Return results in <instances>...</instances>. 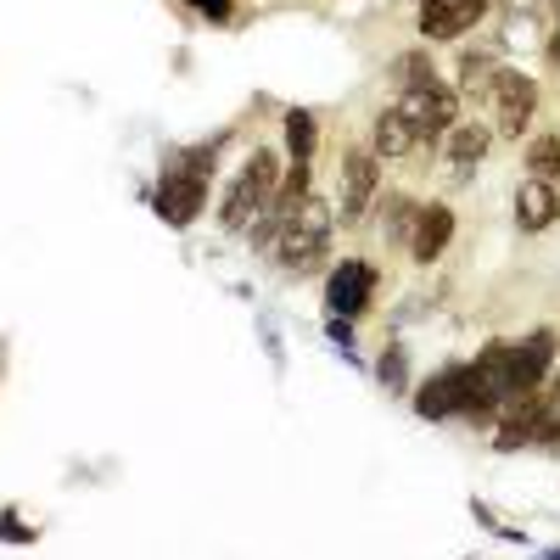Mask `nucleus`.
<instances>
[{
    "mask_svg": "<svg viewBox=\"0 0 560 560\" xmlns=\"http://www.w3.org/2000/svg\"><path fill=\"white\" fill-rule=\"evenodd\" d=\"M544 560H560V549H549V555H544Z\"/></svg>",
    "mask_w": 560,
    "mask_h": 560,
    "instance_id": "26",
    "label": "nucleus"
},
{
    "mask_svg": "<svg viewBox=\"0 0 560 560\" xmlns=\"http://www.w3.org/2000/svg\"><path fill=\"white\" fill-rule=\"evenodd\" d=\"M314 113H303V107H292L287 113V163L292 168H308V158H314Z\"/></svg>",
    "mask_w": 560,
    "mask_h": 560,
    "instance_id": "16",
    "label": "nucleus"
},
{
    "mask_svg": "<svg viewBox=\"0 0 560 560\" xmlns=\"http://www.w3.org/2000/svg\"><path fill=\"white\" fill-rule=\"evenodd\" d=\"M208 174H213V147H191V152H179L163 179H158V191H152V208L185 230V224H197L202 208H208Z\"/></svg>",
    "mask_w": 560,
    "mask_h": 560,
    "instance_id": "1",
    "label": "nucleus"
},
{
    "mask_svg": "<svg viewBox=\"0 0 560 560\" xmlns=\"http://www.w3.org/2000/svg\"><path fill=\"white\" fill-rule=\"evenodd\" d=\"M488 102H493V113H499L493 129H499L504 140H516V135H527V124H533V113H538V84H533L527 73H516V68H499Z\"/></svg>",
    "mask_w": 560,
    "mask_h": 560,
    "instance_id": "8",
    "label": "nucleus"
},
{
    "mask_svg": "<svg viewBox=\"0 0 560 560\" xmlns=\"http://www.w3.org/2000/svg\"><path fill=\"white\" fill-rule=\"evenodd\" d=\"M471 393H477L471 364H443L438 376H427L415 387V415L420 420H454V415L471 409Z\"/></svg>",
    "mask_w": 560,
    "mask_h": 560,
    "instance_id": "5",
    "label": "nucleus"
},
{
    "mask_svg": "<svg viewBox=\"0 0 560 560\" xmlns=\"http://www.w3.org/2000/svg\"><path fill=\"white\" fill-rule=\"evenodd\" d=\"M331 230H337V213L325 208V197H303L298 208H292V219H287V230H280V242H275V269L280 275H308L319 258H325V247H331Z\"/></svg>",
    "mask_w": 560,
    "mask_h": 560,
    "instance_id": "2",
    "label": "nucleus"
},
{
    "mask_svg": "<svg viewBox=\"0 0 560 560\" xmlns=\"http://www.w3.org/2000/svg\"><path fill=\"white\" fill-rule=\"evenodd\" d=\"M325 337H331V342L353 359V319H342V314H325Z\"/></svg>",
    "mask_w": 560,
    "mask_h": 560,
    "instance_id": "23",
    "label": "nucleus"
},
{
    "mask_svg": "<svg viewBox=\"0 0 560 560\" xmlns=\"http://www.w3.org/2000/svg\"><path fill=\"white\" fill-rule=\"evenodd\" d=\"M538 409H544V393L510 404V409H504V420H499V432H493V448H499V454L538 448Z\"/></svg>",
    "mask_w": 560,
    "mask_h": 560,
    "instance_id": "14",
    "label": "nucleus"
},
{
    "mask_svg": "<svg viewBox=\"0 0 560 560\" xmlns=\"http://www.w3.org/2000/svg\"><path fill=\"white\" fill-rule=\"evenodd\" d=\"M376 208H382V230H387V242H393V247H409L415 219H420L415 197H387V202H376Z\"/></svg>",
    "mask_w": 560,
    "mask_h": 560,
    "instance_id": "17",
    "label": "nucleus"
},
{
    "mask_svg": "<svg viewBox=\"0 0 560 560\" xmlns=\"http://www.w3.org/2000/svg\"><path fill=\"white\" fill-rule=\"evenodd\" d=\"M493 79H499V68H493V57H465L459 62V90H471V96H477V90H493Z\"/></svg>",
    "mask_w": 560,
    "mask_h": 560,
    "instance_id": "22",
    "label": "nucleus"
},
{
    "mask_svg": "<svg viewBox=\"0 0 560 560\" xmlns=\"http://www.w3.org/2000/svg\"><path fill=\"white\" fill-rule=\"evenodd\" d=\"M387 79H393L398 90H420V84H438V73H432V57H427V51H398V57L387 62Z\"/></svg>",
    "mask_w": 560,
    "mask_h": 560,
    "instance_id": "18",
    "label": "nucleus"
},
{
    "mask_svg": "<svg viewBox=\"0 0 560 560\" xmlns=\"http://www.w3.org/2000/svg\"><path fill=\"white\" fill-rule=\"evenodd\" d=\"M527 179H560V135H533L527 140Z\"/></svg>",
    "mask_w": 560,
    "mask_h": 560,
    "instance_id": "19",
    "label": "nucleus"
},
{
    "mask_svg": "<svg viewBox=\"0 0 560 560\" xmlns=\"http://www.w3.org/2000/svg\"><path fill=\"white\" fill-rule=\"evenodd\" d=\"M488 7L493 0H427V7H420V34L427 39H459L488 18Z\"/></svg>",
    "mask_w": 560,
    "mask_h": 560,
    "instance_id": "10",
    "label": "nucleus"
},
{
    "mask_svg": "<svg viewBox=\"0 0 560 560\" xmlns=\"http://www.w3.org/2000/svg\"><path fill=\"white\" fill-rule=\"evenodd\" d=\"M376 382H382L387 393H404V387H409V353H404V342H387V348H382Z\"/></svg>",
    "mask_w": 560,
    "mask_h": 560,
    "instance_id": "21",
    "label": "nucleus"
},
{
    "mask_svg": "<svg viewBox=\"0 0 560 560\" xmlns=\"http://www.w3.org/2000/svg\"><path fill=\"white\" fill-rule=\"evenodd\" d=\"M376 191H382V158L364 152V147H348L342 152V224H364L370 208H376Z\"/></svg>",
    "mask_w": 560,
    "mask_h": 560,
    "instance_id": "7",
    "label": "nucleus"
},
{
    "mask_svg": "<svg viewBox=\"0 0 560 560\" xmlns=\"http://www.w3.org/2000/svg\"><path fill=\"white\" fill-rule=\"evenodd\" d=\"M280 152H269V147H258L247 163H242V174L224 185V202H219V224L236 236V230H253V219L275 202V191H280Z\"/></svg>",
    "mask_w": 560,
    "mask_h": 560,
    "instance_id": "3",
    "label": "nucleus"
},
{
    "mask_svg": "<svg viewBox=\"0 0 560 560\" xmlns=\"http://www.w3.org/2000/svg\"><path fill=\"white\" fill-rule=\"evenodd\" d=\"M454 242V208L448 202H420V219H415V236H409V258L415 264H438Z\"/></svg>",
    "mask_w": 560,
    "mask_h": 560,
    "instance_id": "11",
    "label": "nucleus"
},
{
    "mask_svg": "<svg viewBox=\"0 0 560 560\" xmlns=\"http://www.w3.org/2000/svg\"><path fill=\"white\" fill-rule=\"evenodd\" d=\"M488 147H493V129H488V124H471V118H459V124L443 135V158H448L454 174L477 168V163L488 158Z\"/></svg>",
    "mask_w": 560,
    "mask_h": 560,
    "instance_id": "15",
    "label": "nucleus"
},
{
    "mask_svg": "<svg viewBox=\"0 0 560 560\" xmlns=\"http://www.w3.org/2000/svg\"><path fill=\"white\" fill-rule=\"evenodd\" d=\"M538 448H560V370L544 387V409H538Z\"/></svg>",
    "mask_w": 560,
    "mask_h": 560,
    "instance_id": "20",
    "label": "nucleus"
},
{
    "mask_svg": "<svg viewBox=\"0 0 560 560\" xmlns=\"http://www.w3.org/2000/svg\"><path fill=\"white\" fill-rule=\"evenodd\" d=\"M185 7H197L208 23H224L230 18V0H185Z\"/></svg>",
    "mask_w": 560,
    "mask_h": 560,
    "instance_id": "24",
    "label": "nucleus"
},
{
    "mask_svg": "<svg viewBox=\"0 0 560 560\" xmlns=\"http://www.w3.org/2000/svg\"><path fill=\"white\" fill-rule=\"evenodd\" d=\"M415 147H420V129L404 118V107L376 113V124H370V152L382 163H404V158H415Z\"/></svg>",
    "mask_w": 560,
    "mask_h": 560,
    "instance_id": "13",
    "label": "nucleus"
},
{
    "mask_svg": "<svg viewBox=\"0 0 560 560\" xmlns=\"http://www.w3.org/2000/svg\"><path fill=\"white\" fill-rule=\"evenodd\" d=\"M404 118L420 129V140H432V135H448L459 124V96L438 79V84H420V90H404Z\"/></svg>",
    "mask_w": 560,
    "mask_h": 560,
    "instance_id": "9",
    "label": "nucleus"
},
{
    "mask_svg": "<svg viewBox=\"0 0 560 560\" xmlns=\"http://www.w3.org/2000/svg\"><path fill=\"white\" fill-rule=\"evenodd\" d=\"M555 219H560V191L549 179H522L516 185V230L522 236H544Z\"/></svg>",
    "mask_w": 560,
    "mask_h": 560,
    "instance_id": "12",
    "label": "nucleus"
},
{
    "mask_svg": "<svg viewBox=\"0 0 560 560\" xmlns=\"http://www.w3.org/2000/svg\"><path fill=\"white\" fill-rule=\"evenodd\" d=\"M0 538H12V544H28L34 533H28L23 522H12V510H7V516H0Z\"/></svg>",
    "mask_w": 560,
    "mask_h": 560,
    "instance_id": "25",
    "label": "nucleus"
},
{
    "mask_svg": "<svg viewBox=\"0 0 560 560\" xmlns=\"http://www.w3.org/2000/svg\"><path fill=\"white\" fill-rule=\"evenodd\" d=\"M376 264L370 258H342L331 275H325V314H342V319H359L370 303H376Z\"/></svg>",
    "mask_w": 560,
    "mask_h": 560,
    "instance_id": "6",
    "label": "nucleus"
},
{
    "mask_svg": "<svg viewBox=\"0 0 560 560\" xmlns=\"http://www.w3.org/2000/svg\"><path fill=\"white\" fill-rule=\"evenodd\" d=\"M560 359V331L555 325H538V331H527L522 342H510V359H504V398H533L549 387V370Z\"/></svg>",
    "mask_w": 560,
    "mask_h": 560,
    "instance_id": "4",
    "label": "nucleus"
}]
</instances>
